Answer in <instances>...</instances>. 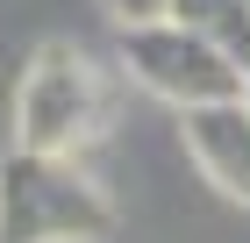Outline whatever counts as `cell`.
Here are the masks:
<instances>
[{
  "label": "cell",
  "mask_w": 250,
  "mask_h": 243,
  "mask_svg": "<svg viewBox=\"0 0 250 243\" xmlns=\"http://www.w3.org/2000/svg\"><path fill=\"white\" fill-rule=\"evenodd\" d=\"M115 200L79 157L7 150L0 157V243H107Z\"/></svg>",
  "instance_id": "1"
},
{
  "label": "cell",
  "mask_w": 250,
  "mask_h": 243,
  "mask_svg": "<svg viewBox=\"0 0 250 243\" xmlns=\"http://www.w3.org/2000/svg\"><path fill=\"white\" fill-rule=\"evenodd\" d=\"M107 122V93L100 72L72 43H43L21 72L15 93V150H43V157H79Z\"/></svg>",
  "instance_id": "2"
},
{
  "label": "cell",
  "mask_w": 250,
  "mask_h": 243,
  "mask_svg": "<svg viewBox=\"0 0 250 243\" xmlns=\"http://www.w3.org/2000/svg\"><path fill=\"white\" fill-rule=\"evenodd\" d=\"M122 65L136 86H150L157 100H172L179 114L214 108V100H243L250 72L229 50L186 22H150V29H122Z\"/></svg>",
  "instance_id": "3"
},
{
  "label": "cell",
  "mask_w": 250,
  "mask_h": 243,
  "mask_svg": "<svg viewBox=\"0 0 250 243\" xmlns=\"http://www.w3.org/2000/svg\"><path fill=\"white\" fill-rule=\"evenodd\" d=\"M179 129H186L193 165L208 172V186H222L229 200L250 207V100L193 108V114H179Z\"/></svg>",
  "instance_id": "4"
},
{
  "label": "cell",
  "mask_w": 250,
  "mask_h": 243,
  "mask_svg": "<svg viewBox=\"0 0 250 243\" xmlns=\"http://www.w3.org/2000/svg\"><path fill=\"white\" fill-rule=\"evenodd\" d=\"M115 29H150V22H172V0H100Z\"/></svg>",
  "instance_id": "5"
},
{
  "label": "cell",
  "mask_w": 250,
  "mask_h": 243,
  "mask_svg": "<svg viewBox=\"0 0 250 243\" xmlns=\"http://www.w3.org/2000/svg\"><path fill=\"white\" fill-rule=\"evenodd\" d=\"M243 100H250V93H243Z\"/></svg>",
  "instance_id": "6"
}]
</instances>
